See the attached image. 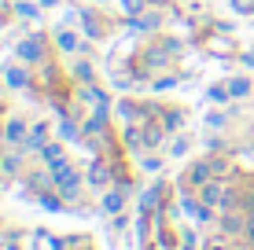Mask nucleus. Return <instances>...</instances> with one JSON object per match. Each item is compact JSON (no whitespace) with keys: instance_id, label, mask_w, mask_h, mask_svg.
<instances>
[{"instance_id":"nucleus-6","label":"nucleus","mask_w":254,"mask_h":250,"mask_svg":"<svg viewBox=\"0 0 254 250\" xmlns=\"http://www.w3.org/2000/svg\"><path fill=\"white\" fill-rule=\"evenodd\" d=\"M126 195H129V184L122 180V184H115V192L103 195V213H118L122 206H126Z\"/></svg>"},{"instance_id":"nucleus-15","label":"nucleus","mask_w":254,"mask_h":250,"mask_svg":"<svg viewBox=\"0 0 254 250\" xmlns=\"http://www.w3.org/2000/svg\"><path fill=\"white\" fill-rule=\"evenodd\" d=\"M56 45L63 48V51H74L77 48V33H70V30H59V37H56Z\"/></svg>"},{"instance_id":"nucleus-7","label":"nucleus","mask_w":254,"mask_h":250,"mask_svg":"<svg viewBox=\"0 0 254 250\" xmlns=\"http://www.w3.org/2000/svg\"><path fill=\"white\" fill-rule=\"evenodd\" d=\"M4 140H7V144H26V125H22V118H7Z\"/></svg>"},{"instance_id":"nucleus-10","label":"nucleus","mask_w":254,"mask_h":250,"mask_svg":"<svg viewBox=\"0 0 254 250\" xmlns=\"http://www.w3.org/2000/svg\"><path fill=\"white\" fill-rule=\"evenodd\" d=\"M26 144H30V148H45V144H48V122H37V125H33V133L30 136H26Z\"/></svg>"},{"instance_id":"nucleus-19","label":"nucleus","mask_w":254,"mask_h":250,"mask_svg":"<svg viewBox=\"0 0 254 250\" xmlns=\"http://www.w3.org/2000/svg\"><path fill=\"white\" fill-rule=\"evenodd\" d=\"M85 26H89L92 37H100V33H103V26H100V19H96V11H85Z\"/></svg>"},{"instance_id":"nucleus-16","label":"nucleus","mask_w":254,"mask_h":250,"mask_svg":"<svg viewBox=\"0 0 254 250\" xmlns=\"http://www.w3.org/2000/svg\"><path fill=\"white\" fill-rule=\"evenodd\" d=\"M229 92H232V96H247V92H251V81H247V77H236V81L229 85Z\"/></svg>"},{"instance_id":"nucleus-21","label":"nucleus","mask_w":254,"mask_h":250,"mask_svg":"<svg viewBox=\"0 0 254 250\" xmlns=\"http://www.w3.org/2000/svg\"><path fill=\"white\" fill-rule=\"evenodd\" d=\"M122 4L129 7V15H140V11H144V0H122Z\"/></svg>"},{"instance_id":"nucleus-29","label":"nucleus","mask_w":254,"mask_h":250,"mask_svg":"<svg viewBox=\"0 0 254 250\" xmlns=\"http://www.w3.org/2000/svg\"><path fill=\"white\" fill-rule=\"evenodd\" d=\"M144 250H151V243H144Z\"/></svg>"},{"instance_id":"nucleus-27","label":"nucleus","mask_w":254,"mask_h":250,"mask_svg":"<svg viewBox=\"0 0 254 250\" xmlns=\"http://www.w3.org/2000/svg\"><path fill=\"white\" fill-rule=\"evenodd\" d=\"M4 11H7V7H4V4H0V26H4V22H7V15H4Z\"/></svg>"},{"instance_id":"nucleus-17","label":"nucleus","mask_w":254,"mask_h":250,"mask_svg":"<svg viewBox=\"0 0 254 250\" xmlns=\"http://www.w3.org/2000/svg\"><path fill=\"white\" fill-rule=\"evenodd\" d=\"M229 96H232V92H229V85H214V89H210V103H225Z\"/></svg>"},{"instance_id":"nucleus-1","label":"nucleus","mask_w":254,"mask_h":250,"mask_svg":"<svg viewBox=\"0 0 254 250\" xmlns=\"http://www.w3.org/2000/svg\"><path fill=\"white\" fill-rule=\"evenodd\" d=\"M56 173V192H59V199L63 202H74L77 195H81V173H77L74 166H59V169H52Z\"/></svg>"},{"instance_id":"nucleus-2","label":"nucleus","mask_w":254,"mask_h":250,"mask_svg":"<svg viewBox=\"0 0 254 250\" xmlns=\"http://www.w3.org/2000/svg\"><path fill=\"white\" fill-rule=\"evenodd\" d=\"M210 177H214V169H210V158H199L195 166H188V169H185V180H181V188H185V195L199 192V188H203V184H206Z\"/></svg>"},{"instance_id":"nucleus-23","label":"nucleus","mask_w":254,"mask_h":250,"mask_svg":"<svg viewBox=\"0 0 254 250\" xmlns=\"http://www.w3.org/2000/svg\"><path fill=\"white\" fill-rule=\"evenodd\" d=\"M170 151H173V154H185V151H188V140H177V144H173Z\"/></svg>"},{"instance_id":"nucleus-28","label":"nucleus","mask_w":254,"mask_h":250,"mask_svg":"<svg viewBox=\"0 0 254 250\" xmlns=\"http://www.w3.org/2000/svg\"><path fill=\"white\" fill-rule=\"evenodd\" d=\"M7 250H19V247H15V243H11V247H7Z\"/></svg>"},{"instance_id":"nucleus-12","label":"nucleus","mask_w":254,"mask_h":250,"mask_svg":"<svg viewBox=\"0 0 254 250\" xmlns=\"http://www.w3.org/2000/svg\"><path fill=\"white\" fill-rule=\"evenodd\" d=\"M162 188H166V184H151V188L144 192V199H140V210H144V213L159 206V199H162Z\"/></svg>"},{"instance_id":"nucleus-20","label":"nucleus","mask_w":254,"mask_h":250,"mask_svg":"<svg viewBox=\"0 0 254 250\" xmlns=\"http://www.w3.org/2000/svg\"><path fill=\"white\" fill-rule=\"evenodd\" d=\"M77 77L89 85V81H92V66H89V63H77Z\"/></svg>"},{"instance_id":"nucleus-30","label":"nucleus","mask_w":254,"mask_h":250,"mask_svg":"<svg viewBox=\"0 0 254 250\" xmlns=\"http://www.w3.org/2000/svg\"><path fill=\"white\" fill-rule=\"evenodd\" d=\"M159 4H162V0H159Z\"/></svg>"},{"instance_id":"nucleus-5","label":"nucleus","mask_w":254,"mask_h":250,"mask_svg":"<svg viewBox=\"0 0 254 250\" xmlns=\"http://www.w3.org/2000/svg\"><path fill=\"white\" fill-rule=\"evenodd\" d=\"M37 154H41V162H45L48 169H59V166H66V162H70L66 151H63V144H45Z\"/></svg>"},{"instance_id":"nucleus-11","label":"nucleus","mask_w":254,"mask_h":250,"mask_svg":"<svg viewBox=\"0 0 254 250\" xmlns=\"http://www.w3.org/2000/svg\"><path fill=\"white\" fill-rule=\"evenodd\" d=\"M4 81L11 85V89H26L30 85V74L22 70V66H7V74H4Z\"/></svg>"},{"instance_id":"nucleus-14","label":"nucleus","mask_w":254,"mask_h":250,"mask_svg":"<svg viewBox=\"0 0 254 250\" xmlns=\"http://www.w3.org/2000/svg\"><path fill=\"white\" fill-rule=\"evenodd\" d=\"M162 125L170 129V133L181 129V125H185V110H162Z\"/></svg>"},{"instance_id":"nucleus-25","label":"nucleus","mask_w":254,"mask_h":250,"mask_svg":"<svg viewBox=\"0 0 254 250\" xmlns=\"http://www.w3.org/2000/svg\"><path fill=\"white\" fill-rule=\"evenodd\" d=\"M181 247H185V250H195L199 243H195V239H191V236H185V243H181Z\"/></svg>"},{"instance_id":"nucleus-8","label":"nucleus","mask_w":254,"mask_h":250,"mask_svg":"<svg viewBox=\"0 0 254 250\" xmlns=\"http://www.w3.org/2000/svg\"><path fill=\"white\" fill-rule=\"evenodd\" d=\"M243 228H247V217H243V213L229 210V213L221 217V232H225V236H236V232H243Z\"/></svg>"},{"instance_id":"nucleus-22","label":"nucleus","mask_w":254,"mask_h":250,"mask_svg":"<svg viewBox=\"0 0 254 250\" xmlns=\"http://www.w3.org/2000/svg\"><path fill=\"white\" fill-rule=\"evenodd\" d=\"M15 11H19V15H26V19H33V15H37L30 4H15Z\"/></svg>"},{"instance_id":"nucleus-26","label":"nucleus","mask_w":254,"mask_h":250,"mask_svg":"<svg viewBox=\"0 0 254 250\" xmlns=\"http://www.w3.org/2000/svg\"><path fill=\"white\" fill-rule=\"evenodd\" d=\"M66 250H92L89 243H77V247H66Z\"/></svg>"},{"instance_id":"nucleus-24","label":"nucleus","mask_w":254,"mask_h":250,"mask_svg":"<svg viewBox=\"0 0 254 250\" xmlns=\"http://www.w3.org/2000/svg\"><path fill=\"white\" fill-rule=\"evenodd\" d=\"M243 236H247L251 243H254V217H247V228H243Z\"/></svg>"},{"instance_id":"nucleus-13","label":"nucleus","mask_w":254,"mask_h":250,"mask_svg":"<svg viewBox=\"0 0 254 250\" xmlns=\"http://www.w3.org/2000/svg\"><path fill=\"white\" fill-rule=\"evenodd\" d=\"M166 133H170L166 125H144V144H147V148H159Z\"/></svg>"},{"instance_id":"nucleus-3","label":"nucleus","mask_w":254,"mask_h":250,"mask_svg":"<svg viewBox=\"0 0 254 250\" xmlns=\"http://www.w3.org/2000/svg\"><path fill=\"white\" fill-rule=\"evenodd\" d=\"M89 184H92V188H111V184H115V166H111L107 158H92V166H89Z\"/></svg>"},{"instance_id":"nucleus-4","label":"nucleus","mask_w":254,"mask_h":250,"mask_svg":"<svg viewBox=\"0 0 254 250\" xmlns=\"http://www.w3.org/2000/svg\"><path fill=\"white\" fill-rule=\"evenodd\" d=\"M45 55H48L45 37H26L19 45V59H26V63H45Z\"/></svg>"},{"instance_id":"nucleus-18","label":"nucleus","mask_w":254,"mask_h":250,"mask_svg":"<svg viewBox=\"0 0 254 250\" xmlns=\"http://www.w3.org/2000/svg\"><path fill=\"white\" fill-rule=\"evenodd\" d=\"M19 154H4V162H0V169H4V173H19Z\"/></svg>"},{"instance_id":"nucleus-9","label":"nucleus","mask_w":254,"mask_h":250,"mask_svg":"<svg viewBox=\"0 0 254 250\" xmlns=\"http://www.w3.org/2000/svg\"><path fill=\"white\" fill-rule=\"evenodd\" d=\"M59 136H63V140H81L85 125H77L74 118H63V122H59Z\"/></svg>"}]
</instances>
